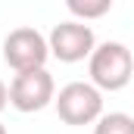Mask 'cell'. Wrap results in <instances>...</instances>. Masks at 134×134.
Returning a JSON list of instances; mask_svg holds the SVG:
<instances>
[{"label":"cell","mask_w":134,"mask_h":134,"mask_svg":"<svg viewBox=\"0 0 134 134\" xmlns=\"http://www.w3.org/2000/svg\"><path fill=\"white\" fill-rule=\"evenodd\" d=\"M69 13L75 16V22H91V19H100L112 9V0H69L66 3Z\"/></svg>","instance_id":"obj_6"},{"label":"cell","mask_w":134,"mask_h":134,"mask_svg":"<svg viewBox=\"0 0 134 134\" xmlns=\"http://www.w3.org/2000/svg\"><path fill=\"white\" fill-rule=\"evenodd\" d=\"M47 59H50V44L31 25L13 28L3 37V63L16 75L19 72H34V69H47Z\"/></svg>","instance_id":"obj_3"},{"label":"cell","mask_w":134,"mask_h":134,"mask_svg":"<svg viewBox=\"0 0 134 134\" xmlns=\"http://www.w3.org/2000/svg\"><path fill=\"white\" fill-rule=\"evenodd\" d=\"M0 134H6V125H3V122H0Z\"/></svg>","instance_id":"obj_9"},{"label":"cell","mask_w":134,"mask_h":134,"mask_svg":"<svg viewBox=\"0 0 134 134\" xmlns=\"http://www.w3.org/2000/svg\"><path fill=\"white\" fill-rule=\"evenodd\" d=\"M94 134H134V119L128 112H103Z\"/></svg>","instance_id":"obj_7"},{"label":"cell","mask_w":134,"mask_h":134,"mask_svg":"<svg viewBox=\"0 0 134 134\" xmlns=\"http://www.w3.org/2000/svg\"><path fill=\"white\" fill-rule=\"evenodd\" d=\"M87 72H91V84L97 91H122L134 81V56L122 41H103L87 59Z\"/></svg>","instance_id":"obj_1"},{"label":"cell","mask_w":134,"mask_h":134,"mask_svg":"<svg viewBox=\"0 0 134 134\" xmlns=\"http://www.w3.org/2000/svg\"><path fill=\"white\" fill-rule=\"evenodd\" d=\"M47 44H50V56H56L59 63H69V66L91 59V53L97 50L94 28L84 22H75V19L53 25V31L47 34Z\"/></svg>","instance_id":"obj_5"},{"label":"cell","mask_w":134,"mask_h":134,"mask_svg":"<svg viewBox=\"0 0 134 134\" xmlns=\"http://www.w3.org/2000/svg\"><path fill=\"white\" fill-rule=\"evenodd\" d=\"M6 106H9V87H6V84L0 81V112H3Z\"/></svg>","instance_id":"obj_8"},{"label":"cell","mask_w":134,"mask_h":134,"mask_svg":"<svg viewBox=\"0 0 134 134\" xmlns=\"http://www.w3.org/2000/svg\"><path fill=\"white\" fill-rule=\"evenodd\" d=\"M53 106L66 125H75V128L97 125L103 115V94L91 81H69L66 87H59Z\"/></svg>","instance_id":"obj_2"},{"label":"cell","mask_w":134,"mask_h":134,"mask_svg":"<svg viewBox=\"0 0 134 134\" xmlns=\"http://www.w3.org/2000/svg\"><path fill=\"white\" fill-rule=\"evenodd\" d=\"M56 100V81L47 69L19 72L9 81V106L19 112H41Z\"/></svg>","instance_id":"obj_4"}]
</instances>
